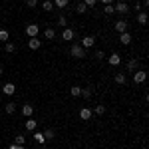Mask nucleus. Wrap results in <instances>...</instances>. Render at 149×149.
<instances>
[{
    "label": "nucleus",
    "mask_w": 149,
    "mask_h": 149,
    "mask_svg": "<svg viewBox=\"0 0 149 149\" xmlns=\"http://www.w3.org/2000/svg\"><path fill=\"white\" fill-rule=\"evenodd\" d=\"M70 52H72V56L78 58V60H81V58L86 56V50H84L80 44H72V50H70Z\"/></svg>",
    "instance_id": "obj_1"
},
{
    "label": "nucleus",
    "mask_w": 149,
    "mask_h": 149,
    "mask_svg": "<svg viewBox=\"0 0 149 149\" xmlns=\"http://www.w3.org/2000/svg\"><path fill=\"white\" fill-rule=\"evenodd\" d=\"M38 34H40V26L38 24H28L26 26V36L28 38H36Z\"/></svg>",
    "instance_id": "obj_2"
},
{
    "label": "nucleus",
    "mask_w": 149,
    "mask_h": 149,
    "mask_svg": "<svg viewBox=\"0 0 149 149\" xmlns=\"http://www.w3.org/2000/svg\"><path fill=\"white\" fill-rule=\"evenodd\" d=\"M145 80H147V72L145 70H135L133 72V81L135 84H143Z\"/></svg>",
    "instance_id": "obj_3"
},
{
    "label": "nucleus",
    "mask_w": 149,
    "mask_h": 149,
    "mask_svg": "<svg viewBox=\"0 0 149 149\" xmlns=\"http://www.w3.org/2000/svg\"><path fill=\"white\" fill-rule=\"evenodd\" d=\"M80 46L84 48V50L93 48V46H95V38H93V36H84V38H81V42H80Z\"/></svg>",
    "instance_id": "obj_4"
},
{
    "label": "nucleus",
    "mask_w": 149,
    "mask_h": 149,
    "mask_svg": "<svg viewBox=\"0 0 149 149\" xmlns=\"http://www.w3.org/2000/svg\"><path fill=\"white\" fill-rule=\"evenodd\" d=\"M113 12H119V14H127L129 12V6H127V2H115V6H113Z\"/></svg>",
    "instance_id": "obj_5"
},
{
    "label": "nucleus",
    "mask_w": 149,
    "mask_h": 149,
    "mask_svg": "<svg viewBox=\"0 0 149 149\" xmlns=\"http://www.w3.org/2000/svg\"><path fill=\"white\" fill-rule=\"evenodd\" d=\"M92 115H93V111L90 109V107H81L80 109V119H84V121H90Z\"/></svg>",
    "instance_id": "obj_6"
},
{
    "label": "nucleus",
    "mask_w": 149,
    "mask_h": 149,
    "mask_svg": "<svg viewBox=\"0 0 149 149\" xmlns=\"http://www.w3.org/2000/svg\"><path fill=\"white\" fill-rule=\"evenodd\" d=\"M2 92L6 93V95H14V93H16V86H14L12 81H8V84L2 86Z\"/></svg>",
    "instance_id": "obj_7"
},
{
    "label": "nucleus",
    "mask_w": 149,
    "mask_h": 149,
    "mask_svg": "<svg viewBox=\"0 0 149 149\" xmlns=\"http://www.w3.org/2000/svg\"><path fill=\"white\" fill-rule=\"evenodd\" d=\"M40 46H42V42H40L38 36H36V38H28V48H30V50H38Z\"/></svg>",
    "instance_id": "obj_8"
},
{
    "label": "nucleus",
    "mask_w": 149,
    "mask_h": 149,
    "mask_svg": "<svg viewBox=\"0 0 149 149\" xmlns=\"http://www.w3.org/2000/svg\"><path fill=\"white\" fill-rule=\"evenodd\" d=\"M62 38H64V40H66V42H72V40H74V38H76V32H74V30H72V28H66V30H64V32H62Z\"/></svg>",
    "instance_id": "obj_9"
},
{
    "label": "nucleus",
    "mask_w": 149,
    "mask_h": 149,
    "mask_svg": "<svg viewBox=\"0 0 149 149\" xmlns=\"http://www.w3.org/2000/svg\"><path fill=\"white\" fill-rule=\"evenodd\" d=\"M20 111H22V115H24V117H32V113H34V107H32L30 103H24Z\"/></svg>",
    "instance_id": "obj_10"
},
{
    "label": "nucleus",
    "mask_w": 149,
    "mask_h": 149,
    "mask_svg": "<svg viewBox=\"0 0 149 149\" xmlns=\"http://www.w3.org/2000/svg\"><path fill=\"white\" fill-rule=\"evenodd\" d=\"M127 28H129V26H127V22H125V20H117V22H115V30H117L119 34L127 32Z\"/></svg>",
    "instance_id": "obj_11"
},
{
    "label": "nucleus",
    "mask_w": 149,
    "mask_h": 149,
    "mask_svg": "<svg viewBox=\"0 0 149 149\" xmlns=\"http://www.w3.org/2000/svg\"><path fill=\"white\" fill-rule=\"evenodd\" d=\"M107 62H109V66H119V64H121V58H119V54H111V56L107 58Z\"/></svg>",
    "instance_id": "obj_12"
},
{
    "label": "nucleus",
    "mask_w": 149,
    "mask_h": 149,
    "mask_svg": "<svg viewBox=\"0 0 149 149\" xmlns=\"http://www.w3.org/2000/svg\"><path fill=\"white\" fill-rule=\"evenodd\" d=\"M36 125H38V121H36L34 117H28L26 119V129L28 131H36Z\"/></svg>",
    "instance_id": "obj_13"
},
{
    "label": "nucleus",
    "mask_w": 149,
    "mask_h": 149,
    "mask_svg": "<svg viewBox=\"0 0 149 149\" xmlns=\"http://www.w3.org/2000/svg\"><path fill=\"white\" fill-rule=\"evenodd\" d=\"M92 93H93V88L92 86H88V88H81V97H86V100H90V97H92Z\"/></svg>",
    "instance_id": "obj_14"
},
{
    "label": "nucleus",
    "mask_w": 149,
    "mask_h": 149,
    "mask_svg": "<svg viewBox=\"0 0 149 149\" xmlns=\"http://www.w3.org/2000/svg\"><path fill=\"white\" fill-rule=\"evenodd\" d=\"M127 70H129L131 74H133L135 70H139V60H129V62H127Z\"/></svg>",
    "instance_id": "obj_15"
},
{
    "label": "nucleus",
    "mask_w": 149,
    "mask_h": 149,
    "mask_svg": "<svg viewBox=\"0 0 149 149\" xmlns=\"http://www.w3.org/2000/svg\"><path fill=\"white\" fill-rule=\"evenodd\" d=\"M119 44H123V46H127V44H131V36L127 34V32H123V34H119Z\"/></svg>",
    "instance_id": "obj_16"
},
{
    "label": "nucleus",
    "mask_w": 149,
    "mask_h": 149,
    "mask_svg": "<svg viewBox=\"0 0 149 149\" xmlns=\"http://www.w3.org/2000/svg\"><path fill=\"white\" fill-rule=\"evenodd\" d=\"M34 141H36V143H40V145H44V143H46V137H44V133H40V131H34Z\"/></svg>",
    "instance_id": "obj_17"
},
{
    "label": "nucleus",
    "mask_w": 149,
    "mask_h": 149,
    "mask_svg": "<svg viewBox=\"0 0 149 149\" xmlns=\"http://www.w3.org/2000/svg\"><path fill=\"white\" fill-rule=\"evenodd\" d=\"M44 38H46V40H54V38H56V30H54V28H46V30H44Z\"/></svg>",
    "instance_id": "obj_18"
},
{
    "label": "nucleus",
    "mask_w": 149,
    "mask_h": 149,
    "mask_svg": "<svg viewBox=\"0 0 149 149\" xmlns=\"http://www.w3.org/2000/svg\"><path fill=\"white\" fill-rule=\"evenodd\" d=\"M4 111H6V113H8V115H12V113H14V111H16V103L8 102V103H6V105H4Z\"/></svg>",
    "instance_id": "obj_19"
},
{
    "label": "nucleus",
    "mask_w": 149,
    "mask_h": 149,
    "mask_svg": "<svg viewBox=\"0 0 149 149\" xmlns=\"http://www.w3.org/2000/svg\"><path fill=\"white\" fill-rule=\"evenodd\" d=\"M125 81H127V76H125V74H115V84L123 86Z\"/></svg>",
    "instance_id": "obj_20"
},
{
    "label": "nucleus",
    "mask_w": 149,
    "mask_h": 149,
    "mask_svg": "<svg viewBox=\"0 0 149 149\" xmlns=\"http://www.w3.org/2000/svg\"><path fill=\"white\" fill-rule=\"evenodd\" d=\"M44 137H46V141H50V139H54V137H56V131H54L52 127H48L46 131H44Z\"/></svg>",
    "instance_id": "obj_21"
},
{
    "label": "nucleus",
    "mask_w": 149,
    "mask_h": 149,
    "mask_svg": "<svg viewBox=\"0 0 149 149\" xmlns=\"http://www.w3.org/2000/svg\"><path fill=\"white\" fill-rule=\"evenodd\" d=\"M68 4H70V0H54V6L60 8V10H62V8H66Z\"/></svg>",
    "instance_id": "obj_22"
},
{
    "label": "nucleus",
    "mask_w": 149,
    "mask_h": 149,
    "mask_svg": "<svg viewBox=\"0 0 149 149\" xmlns=\"http://www.w3.org/2000/svg\"><path fill=\"white\" fill-rule=\"evenodd\" d=\"M137 22L141 24V26L147 24V14H145V12H139V14H137Z\"/></svg>",
    "instance_id": "obj_23"
},
{
    "label": "nucleus",
    "mask_w": 149,
    "mask_h": 149,
    "mask_svg": "<svg viewBox=\"0 0 149 149\" xmlns=\"http://www.w3.org/2000/svg\"><path fill=\"white\" fill-rule=\"evenodd\" d=\"M42 8H44L46 12H52V8H54V2H52V0H44V2H42Z\"/></svg>",
    "instance_id": "obj_24"
},
{
    "label": "nucleus",
    "mask_w": 149,
    "mask_h": 149,
    "mask_svg": "<svg viewBox=\"0 0 149 149\" xmlns=\"http://www.w3.org/2000/svg\"><path fill=\"white\" fill-rule=\"evenodd\" d=\"M76 12H78V14H86V12H88V6H86L84 2H80V4H76Z\"/></svg>",
    "instance_id": "obj_25"
},
{
    "label": "nucleus",
    "mask_w": 149,
    "mask_h": 149,
    "mask_svg": "<svg viewBox=\"0 0 149 149\" xmlns=\"http://www.w3.org/2000/svg\"><path fill=\"white\" fill-rule=\"evenodd\" d=\"M70 93H72L74 97H80V93H81V88H80V86H72V90H70Z\"/></svg>",
    "instance_id": "obj_26"
},
{
    "label": "nucleus",
    "mask_w": 149,
    "mask_h": 149,
    "mask_svg": "<svg viewBox=\"0 0 149 149\" xmlns=\"http://www.w3.org/2000/svg\"><path fill=\"white\" fill-rule=\"evenodd\" d=\"M14 143H16V145H26V137H24V135H16V137H14Z\"/></svg>",
    "instance_id": "obj_27"
},
{
    "label": "nucleus",
    "mask_w": 149,
    "mask_h": 149,
    "mask_svg": "<svg viewBox=\"0 0 149 149\" xmlns=\"http://www.w3.org/2000/svg\"><path fill=\"white\" fill-rule=\"evenodd\" d=\"M8 30H0V42H8Z\"/></svg>",
    "instance_id": "obj_28"
},
{
    "label": "nucleus",
    "mask_w": 149,
    "mask_h": 149,
    "mask_svg": "<svg viewBox=\"0 0 149 149\" xmlns=\"http://www.w3.org/2000/svg\"><path fill=\"white\" fill-rule=\"evenodd\" d=\"M4 50H6V52H8V54H12V52H14V50H16V46H14V44H12V42H6V44H4Z\"/></svg>",
    "instance_id": "obj_29"
},
{
    "label": "nucleus",
    "mask_w": 149,
    "mask_h": 149,
    "mask_svg": "<svg viewBox=\"0 0 149 149\" xmlns=\"http://www.w3.org/2000/svg\"><path fill=\"white\" fill-rule=\"evenodd\" d=\"M66 24H68V20H66V16H64V14H60V16H58V26H62V28H64Z\"/></svg>",
    "instance_id": "obj_30"
},
{
    "label": "nucleus",
    "mask_w": 149,
    "mask_h": 149,
    "mask_svg": "<svg viewBox=\"0 0 149 149\" xmlns=\"http://www.w3.org/2000/svg\"><path fill=\"white\" fill-rule=\"evenodd\" d=\"M93 113H97V115H103V113H105V105H95V109H93Z\"/></svg>",
    "instance_id": "obj_31"
},
{
    "label": "nucleus",
    "mask_w": 149,
    "mask_h": 149,
    "mask_svg": "<svg viewBox=\"0 0 149 149\" xmlns=\"http://www.w3.org/2000/svg\"><path fill=\"white\" fill-rule=\"evenodd\" d=\"M84 4H86L88 8H93V6L97 4V0H84Z\"/></svg>",
    "instance_id": "obj_32"
},
{
    "label": "nucleus",
    "mask_w": 149,
    "mask_h": 149,
    "mask_svg": "<svg viewBox=\"0 0 149 149\" xmlns=\"http://www.w3.org/2000/svg\"><path fill=\"white\" fill-rule=\"evenodd\" d=\"M36 4H38V0H26V6L28 8H36Z\"/></svg>",
    "instance_id": "obj_33"
},
{
    "label": "nucleus",
    "mask_w": 149,
    "mask_h": 149,
    "mask_svg": "<svg viewBox=\"0 0 149 149\" xmlns=\"http://www.w3.org/2000/svg\"><path fill=\"white\" fill-rule=\"evenodd\" d=\"M103 58H105V54H103L102 50H97V52H95V60H103Z\"/></svg>",
    "instance_id": "obj_34"
},
{
    "label": "nucleus",
    "mask_w": 149,
    "mask_h": 149,
    "mask_svg": "<svg viewBox=\"0 0 149 149\" xmlns=\"http://www.w3.org/2000/svg\"><path fill=\"white\" fill-rule=\"evenodd\" d=\"M105 14H113V6H111V4L105 6Z\"/></svg>",
    "instance_id": "obj_35"
},
{
    "label": "nucleus",
    "mask_w": 149,
    "mask_h": 149,
    "mask_svg": "<svg viewBox=\"0 0 149 149\" xmlns=\"http://www.w3.org/2000/svg\"><path fill=\"white\" fill-rule=\"evenodd\" d=\"M111 2H113V0H102V4H103V6H107V4H111Z\"/></svg>",
    "instance_id": "obj_36"
},
{
    "label": "nucleus",
    "mask_w": 149,
    "mask_h": 149,
    "mask_svg": "<svg viewBox=\"0 0 149 149\" xmlns=\"http://www.w3.org/2000/svg\"><path fill=\"white\" fill-rule=\"evenodd\" d=\"M16 147H18L16 143H10V147H8V149H16Z\"/></svg>",
    "instance_id": "obj_37"
},
{
    "label": "nucleus",
    "mask_w": 149,
    "mask_h": 149,
    "mask_svg": "<svg viewBox=\"0 0 149 149\" xmlns=\"http://www.w3.org/2000/svg\"><path fill=\"white\" fill-rule=\"evenodd\" d=\"M16 149H26V147H24V145H18V147H16Z\"/></svg>",
    "instance_id": "obj_38"
},
{
    "label": "nucleus",
    "mask_w": 149,
    "mask_h": 149,
    "mask_svg": "<svg viewBox=\"0 0 149 149\" xmlns=\"http://www.w3.org/2000/svg\"><path fill=\"white\" fill-rule=\"evenodd\" d=\"M0 76H2V66H0Z\"/></svg>",
    "instance_id": "obj_39"
},
{
    "label": "nucleus",
    "mask_w": 149,
    "mask_h": 149,
    "mask_svg": "<svg viewBox=\"0 0 149 149\" xmlns=\"http://www.w3.org/2000/svg\"><path fill=\"white\" fill-rule=\"evenodd\" d=\"M141 149H147V147H141Z\"/></svg>",
    "instance_id": "obj_40"
}]
</instances>
